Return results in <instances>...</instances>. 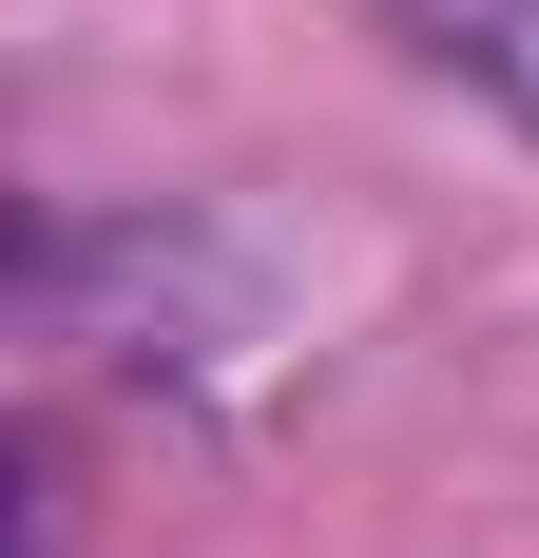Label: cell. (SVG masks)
<instances>
[{"mask_svg": "<svg viewBox=\"0 0 539 558\" xmlns=\"http://www.w3.org/2000/svg\"><path fill=\"white\" fill-rule=\"evenodd\" d=\"M385 20H405V58H443L463 97H501L539 135V0H385Z\"/></svg>", "mask_w": 539, "mask_h": 558, "instance_id": "obj_1", "label": "cell"}]
</instances>
